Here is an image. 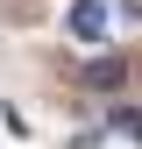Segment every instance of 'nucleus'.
Wrapping results in <instances>:
<instances>
[{"label":"nucleus","instance_id":"2","mask_svg":"<svg viewBox=\"0 0 142 149\" xmlns=\"http://www.w3.org/2000/svg\"><path fill=\"white\" fill-rule=\"evenodd\" d=\"M85 78H93V85H100V92H114V85H121V78H128V71H121V64H114V57H100V64H93V71H85Z\"/></svg>","mask_w":142,"mask_h":149},{"label":"nucleus","instance_id":"3","mask_svg":"<svg viewBox=\"0 0 142 149\" xmlns=\"http://www.w3.org/2000/svg\"><path fill=\"white\" fill-rule=\"evenodd\" d=\"M114 128H121V135H135V142H142V114H135V107H114Z\"/></svg>","mask_w":142,"mask_h":149},{"label":"nucleus","instance_id":"1","mask_svg":"<svg viewBox=\"0 0 142 149\" xmlns=\"http://www.w3.org/2000/svg\"><path fill=\"white\" fill-rule=\"evenodd\" d=\"M64 22H71V36H78V43H100V36H106V0H71Z\"/></svg>","mask_w":142,"mask_h":149}]
</instances>
